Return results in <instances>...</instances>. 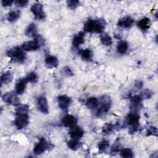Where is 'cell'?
I'll return each mask as SVG.
<instances>
[{
  "mask_svg": "<svg viewBox=\"0 0 158 158\" xmlns=\"http://www.w3.org/2000/svg\"><path fill=\"white\" fill-rule=\"evenodd\" d=\"M104 22L101 20H88L84 25V30L86 32L101 33L104 29Z\"/></svg>",
  "mask_w": 158,
  "mask_h": 158,
  "instance_id": "cell-1",
  "label": "cell"
},
{
  "mask_svg": "<svg viewBox=\"0 0 158 158\" xmlns=\"http://www.w3.org/2000/svg\"><path fill=\"white\" fill-rule=\"evenodd\" d=\"M7 56L10 59L11 62L22 63L26 58L25 54L23 51V49L19 47H15L9 49L7 52Z\"/></svg>",
  "mask_w": 158,
  "mask_h": 158,
  "instance_id": "cell-2",
  "label": "cell"
},
{
  "mask_svg": "<svg viewBox=\"0 0 158 158\" xmlns=\"http://www.w3.org/2000/svg\"><path fill=\"white\" fill-rule=\"evenodd\" d=\"M100 106L96 111L97 117H102L106 115L109 111L111 106L110 98L107 95H102L99 98Z\"/></svg>",
  "mask_w": 158,
  "mask_h": 158,
  "instance_id": "cell-3",
  "label": "cell"
},
{
  "mask_svg": "<svg viewBox=\"0 0 158 158\" xmlns=\"http://www.w3.org/2000/svg\"><path fill=\"white\" fill-rule=\"evenodd\" d=\"M139 115L136 112H133L127 115L126 117V123L130 126L129 132L133 134L138 131L139 127Z\"/></svg>",
  "mask_w": 158,
  "mask_h": 158,
  "instance_id": "cell-4",
  "label": "cell"
},
{
  "mask_svg": "<svg viewBox=\"0 0 158 158\" xmlns=\"http://www.w3.org/2000/svg\"><path fill=\"white\" fill-rule=\"evenodd\" d=\"M50 148V144L46 140L45 138H40L39 142L33 148V153L36 155H40L44 152Z\"/></svg>",
  "mask_w": 158,
  "mask_h": 158,
  "instance_id": "cell-5",
  "label": "cell"
},
{
  "mask_svg": "<svg viewBox=\"0 0 158 158\" xmlns=\"http://www.w3.org/2000/svg\"><path fill=\"white\" fill-rule=\"evenodd\" d=\"M17 117L14 121V124L18 130L25 128L29 123V117L27 114H21L16 115Z\"/></svg>",
  "mask_w": 158,
  "mask_h": 158,
  "instance_id": "cell-6",
  "label": "cell"
},
{
  "mask_svg": "<svg viewBox=\"0 0 158 158\" xmlns=\"http://www.w3.org/2000/svg\"><path fill=\"white\" fill-rule=\"evenodd\" d=\"M14 92H7L2 96V101L7 104L17 106L20 104V100Z\"/></svg>",
  "mask_w": 158,
  "mask_h": 158,
  "instance_id": "cell-7",
  "label": "cell"
},
{
  "mask_svg": "<svg viewBox=\"0 0 158 158\" xmlns=\"http://www.w3.org/2000/svg\"><path fill=\"white\" fill-rule=\"evenodd\" d=\"M31 11L33 14L35 18L37 20H43L45 18L43 5L38 2H36L32 5L31 7Z\"/></svg>",
  "mask_w": 158,
  "mask_h": 158,
  "instance_id": "cell-8",
  "label": "cell"
},
{
  "mask_svg": "<svg viewBox=\"0 0 158 158\" xmlns=\"http://www.w3.org/2000/svg\"><path fill=\"white\" fill-rule=\"evenodd\" d=\"M38 110L45 114L49 113V106L48 104V101L46 97L41 96L37 99L36 102Z\"/></svg>",
  "mask_w": 158,
  "mask_h": 158,
  "instance_id": "cell-9",
  "label": "cell"
},
{
  "mask_svg": "<svg viewBox=\"0 0 158 158\" xmlns=\"http://www.w3.org/2000/svg\"><path fill=\"white\" fill-rule=\"evenodd\" d=\"M41 46V44L36 40L28 41L23 43L22 44V49L25 51H35L38 50Z\"/></svg>",
  "mask_w": 158,
  "mask_h": 158,
  "instance_id": "cell-10",
  "label": "cell"
},
{
  "mask_svg": "<svg viewBox=\"0 0 158 158\" xmlns=\"http://www.w3.org/2000/svg\"><path fill=\"white\" fill-rule=\"evenodd\" d=\"M69 134L71 138L79 140L81 138L83 137L84 135V131L81 128L77 125H75L70 128Z\"/></svg>",
  "mask_w": 158,
  "mask_h": 158,
  "instance_id": "cell-11",
  "label": "cell"
},
{
  "mask_svg": "<svg viewBox=\"0 0 158 158\" xmlns=\"http://www.w3.org/2000/svg\"><path fill=\"white\" fill-rule=\"evenodd\" d=\"M57 102L62 110H67L71 102V99L66 95H61L57 98Z\"/></svg>",
  "mask_w": 158,
  "mask_h": 158,
  "instance_id": "cell-12",
  "label": "cell"
},
{
  "mask_svg": "<svg viewBox=\"0 0 158 158\" xmlns=\"http://www.w3.org/2000/svg\"><path fill=\"white\" fill-rule=\"evenodd\" d=\"M77 123V118L72 115H66L62 119V123L65 127L71 128L76 125Z\"/></svg>",
  "mask_w": 158,
  "mask_h": 158,
  "instance_id": "cell-13",
  "label": "cell"
},
{
  "mask_svg": "<svg viewBox=\"0 0 158 158\" xmlns=\"http://www.w3.org/2000/svg\"><path fill=\"white\" fill-rule=\"evenodd\" d=\"M135 22V20L133 18L129 16L123 17L118 20L117 25L119 27H121L124 28H130L132 27Z\"/></svg>",
  "mask_w": 158,
  "mask_h": 158,
  "instance_id": "cell-14",
  "label": "cell"
},
{
  "mask_svg": "<svg viewBox=\"0 0 158 158\" xmlns=\"http://www.w3.org/2000/svg\"><path fill=\"white\" fill-rule=\"evenodd\" d=\"M141 101L142 99L139 95H135L132 96L130 101V109L132 110L133 112H136L141 107Z\"/></svg>",
  "mask_w": 158,
  "mask_h": 158,
  "instance_id": "cell-15",
  "label": "cell"
},
{
  "mask_svg": "<svg viewBox=\"0 0 158 158\" xmlns=\"http://www.w3.org/2000/svg\"><path fill=\"white\" fill-rule=\"evenodd\" d=\"M45 64L48 69L56 68L59 64V60L56 56L49 55L45 58Z\"/></svg>",
  "mask_w": 158,
  "mask_h": 158,
  "instance_id": "cell-16",
  "label": "cell"
},
{
  "mask_svg": "<svg viewBox=\"0 0 158 158\" xmlns=\"http://www.w3.org/2000/svg\"><path fill=\"white\" fill-rule=\"evenodd\" d=\"M27 82L28 81L26 79V78L19 80L15 85V93L18 94H22V93H23V92L25 90Z\"/></svg>",
  "mask_w": 158,
  "mask_h": 158,
  "instance_id": "cell-17",
  "label": "cell"
},
{
  "mask_svg": "<svg viewBox=\"0 0 158 158\" xmlns=\"http://www.w3.org/2000/svg\"><path fill=\"white\" fill-rule=\"evenodd\" d=\"M85 42V34L83 32H80L75 35L72 40V44L74 47L78 48L80 45Z\"/></svg>",
  "mask_w": 158,
  "mask_h": 158,
  "instance_id": "cell-18",
  "label": "cell"
},
{
  "mask_svg": "<svg viewBox=\"0 0 158 158\" xmlns=\"http://www.w3.org/2000/svg\"><path fill=\"white\" fill-rule=\"evenodd\" d=\"M25 35L27 36H30V37H36L38 34H37V28L34 23H30L28 25L27 28H26Z\"/></svg>",
  "mask_w": 158,
  "mask_h": 158,
  "instance_id": "cell-19",
  "label": "cell"
},
{
  "mask_svg": "<svg viewBox=\"0 0 158 158\" xmlns=\"http://www.w3.org/2000/svg\"><path fill=\"white\" fill-rule=\"evenodd\" d=\"M137 26L143 31H146L150 27V20L148 17H144L140 20L137 23Z\"/></svg>",
  "mask_w": 158,
  "mask_h": 158,
  "instance_id": "cell-20",
  "label": "cell"
},
{
  "mask_svg": "<svg viewBox=\"0 0 158 158\" xmlns=\"http://www.w3.org/2000/svg\"><path fill=\"white\" fill-rule=\"evenodd\" d=\"M79 53H80V56L83 60H86V61L91 60L93 53H92V51L89 49H81L79 51Z\"/></svg>",
  "mask_w": 158,
  "mask_h": 158,
  "instance_id": "cell-21",
  "label": "cell"
},
{
  "mask_svg": "<svg viewBox=\"0 0 158 158\" xmlns=\"http://www.w3.org/2000/svg\"><path fill=\"white\" fill-rule=\"evenodd\" d=\"M86 106L90 109H95L99 104L98 99L95 97H90L86 101Z\"/></svg>",
  "mask_w": 158,
  "mask_h": 158,
  "instance_id": "cell-22",
  "label": "cell"
},
{
  "mask_svg": "<svg viewBox=\"0 0 158 158\" xmlns=\"http://www.w3.org/2000/svg\"><path fill=\"white\" fill-rule=\"evenodd\" d=\"M128 48V44L125 41H120L117 46V51L120 54L126 53Z\"/></svg>",
  "mask_w": 158,
  "mask_h": 158,
  "instance_id": "cell-23",
  "label": "cell"
},
{
  "mask_svg": "<svg viewBox=\"0 0 158 158\" xmlns=\"http://www.w3.org/2000/svg\"><path fill=\"white\" fill-rule=\"evenodd\" d=\"M20 15V10H13L8 14L7 19L10 22H14L19 18Z\"/></svg>",
  "mask_w": 158,
  "mask_h": 158,
  "instance_id": "cell-24",
  "label": "cell"
},
{
  "mask_svg": "<svg viewBox=\"0 0 158 158\" xmlns=\"http://www.w3.org/2000/svg\"><path fill=\"white\" fill-rule=\"evenodd\" d=\"M12 75L10 72H6L1 76V83L2 85L8 84L9 83L11 82V81L12 80Z\"/></svg>",
  "mask_w": 158,
  "mask_h": 158,
  "instance_id": "cell-25",
  "label": "cell"
},
{
  "mask_svg": "<svg viewBox=\"0 0 158 158\" xmlns=\"http://www.w3.org/2000/svg\"><path fill=\"white\" fill-rule=\"evenodd\" d=\"M67 144L69 149L73 151H76L80 147L81 143L78 141V139H75L72 138V139L67 141Z\"/></svg>",
  "mask_w": 158,
  "mask_h": 158,
  "instance_id": "cell-26",
  "label": "cell"
},
{
  "mask_svg": "<svg viewBox=\"0 0 158 158\" xmlns=\"http://www.w3.org/2000/svg\"><path fill=\"white\" fill-rule=\"evenodd\" d=\"M114 128L115 125H113L111 123H106L102 128V132L105 135H108L112 133Z\"/></svg>",
  "mask_w": 158,
  "mask_h": 158,
  "instance_id": "cell-27",
  "label": "cell"
},
{
  "mask_svg": "<svg viewBox=\"0 0 158 158\" xmlns=\"http://www.w3.org/2000/svg\"><path fill=\"white\" fill-rule=\"evenodd\" d=\"M100 40L102 44H103L105 46H110L112 43V38L108 34L106 33H104L101 35Z\"/></svg>",
  "mask_w": 158,
  "mask_h": 158,
  "instance_id": "cell-28",
  "label": "cell"
},
{
  "mask_svg": "<svg viewBox=\"0 0 158 158\" xmlns=\"http://www.w3.org/2000/svg\"><path fill=\"white\" fill-rule=\"evenodd\" d=\"M120 156L125 158H131L133 157V152L130 148H123L120 150Z\"/></svg>",
  "mask_w": 158,
  "mask_h": 158,
  "instance_id": "cell-29",
  "label": "cell"
},
{
  "mask_svg": "<svg viewBox=\"0 0 158 158\" xmlns=\"http://www.w3.org/2000/svg\"><path fill=\"white\" fill-rule=\"evenodd\" d=\"M152 94H153V93L151 90H149L148 89H144L143 91H142L139 93V96L141 98V99L142 100H143V99H149L150 98H151Z\"/></svg>",
  "mask_w": 158,
  "mask_h": 158,
  "instance_id": "cell-30",
  "label": "cell"
},
{
  "mask_svg": "<svg viewBox=\"0 0 158 158\" xmlns=\"http://www.w3.org/2000/svg\"><path fill=\"white\" fill-rule=\"evenodd\" d=\"M29 110V106L27 104L20 105L17 107L15 110L16 115L21 114H27Z\"/></svg>",
  "mask_w": 158,
  "mask_h": 158,
  "instance_id": "cell-31",
  "label": "cell"
},
{
  "mask_svg": "<svg viewBox=\"0 0 158 158\" xmlns=\"http://www.w3.org/2000/svg\"><path fill=\"white\" fill-rule=\"evenodd\" d=\"M109 141L106 139L102 140L98 144V149L101 152H103V151H106L107 149V148L109 147Z\"/></svg>",
  "mask_w": 158,
  "mask_h": 158,
  "instance_id": "cell-32",
  "label": "cell"
},
{
  "mask_svg": "<svg viewBox=\"0 0 158 158\" xmlns=\"http://www.w3.org/2000/svg\"><path fill=\"white\" fill-rule=\"evenodd\" d=\"M120 150H121V144L119 142V141L117 139L115 141V142L113 144V146L111 148L110 153L112 154H117L118 152H120Z\"/></svg>",
  "mask_w": 158,
  "mask_h": 158,
  "instance_id": "cell-33",
  "label": "cell"
},
{
  "mask_svg": "<svg viewBox=\"0 0 158 158\" xmlns=\"http://www.w3.org/2000/svg\"><path fill=\"white\" fill-rule=\"evenodd\" d=\"M157 135H158V131L156 127L151 126L148 128L147 132H146L147 136H157Z\"/></svg>",
  "mask_w": 158,
  "mask_h": 158,
  "instance_id": "cell-34",
  "label": "cell"
},
{
  "mask_svg": "<svg viewBox=\"0 0 158 158\" xmlns=\"http://www.w3.org/2000/svg\"><path fill=\"white\" fill-rule=\"evenodd\" d=\"M37 78H38V77H37L36 73L35 72H33L29 73L26 77V79L27 80V81L29 82H31V83L36 82Z\"/></svg>",
  "mask_w": 158,
  "mask_h": 158,
  "instance_id": "cell-35",
  "label": "cell"
},
{
  "mask_svg": "<svg viewBox=\"0 0 158 158\" xmlns=\"http://www.w3.org/2000/svg\"><path fill=\"white\" fill-rule=\"evenodd\" d=\"M67 4L69 8L75 9L80 5V1L77 0H69L67 1Z\"/></svg>",
  "mask_w": 158,
  "mask_h": 158,
  "instance_id": "cell-36",
  "label": "cell"
},
{
  "mask_svg": "<svg viewBox=\"0 0 158 158\" xmlns=\"http://www.w3.org/2000/svg\"><path fill=\"white\" fill-rule=\"evenodd\" d=\"M61 73L64 75L67 76V77H72L73 75V73L72 70L68 66H65V67H63L61 70Z\"/></svg>",
  "mask_w": 158,
  "mask_h": 158,
  "instance_id": "cell-37",
  "label": "cell"
},
{
  "mask_svg": "<svg viewBox=\"0 0 158 158\" xmlns=\"http://www.w3.org/2000/svg\"><path fill=\"white\" fill-rule=\"evenodd\" d=\"M14 3L17 7H23L28 4V1H27V0H16L14 1Z\"/></svg>",
  "mask_w": 158,
  "mask_h": 158,
  "instance_id": "cell-38",
  "label": "cell"
},
{
  "mask_svg": "<svg viewBox=\"0 0 158 158\" xmlns=\"http://www.w3.org/2000/svg\"><path fill=\"white\" fill-rule=\"evenodd\" d=\"M14 2L12 0H2L1 1V4L3 7H7L10 6Z\"/></svg>",
  "mask_w": 158,
  "mask_h": 158,
  "instance_id": "cell-39",
  "label": "cell"
},
{
  "mask_svg": "<svg viewBox=\"0 0 158 158\" xmlns=\"http://www.w3.org/2000/svg\"><path fill=\"white\" fill-rule=\"evenodd\" d=\"M143 83L141 81H139V80H138V81H136L135 83V86L137 88V89H140L143 87Z\"/></svg>",
  "mask_w": 158,
  "mask_h": 158,
  "instance_id": "cell-40",
  "label": "cell"
}]
</instances>
